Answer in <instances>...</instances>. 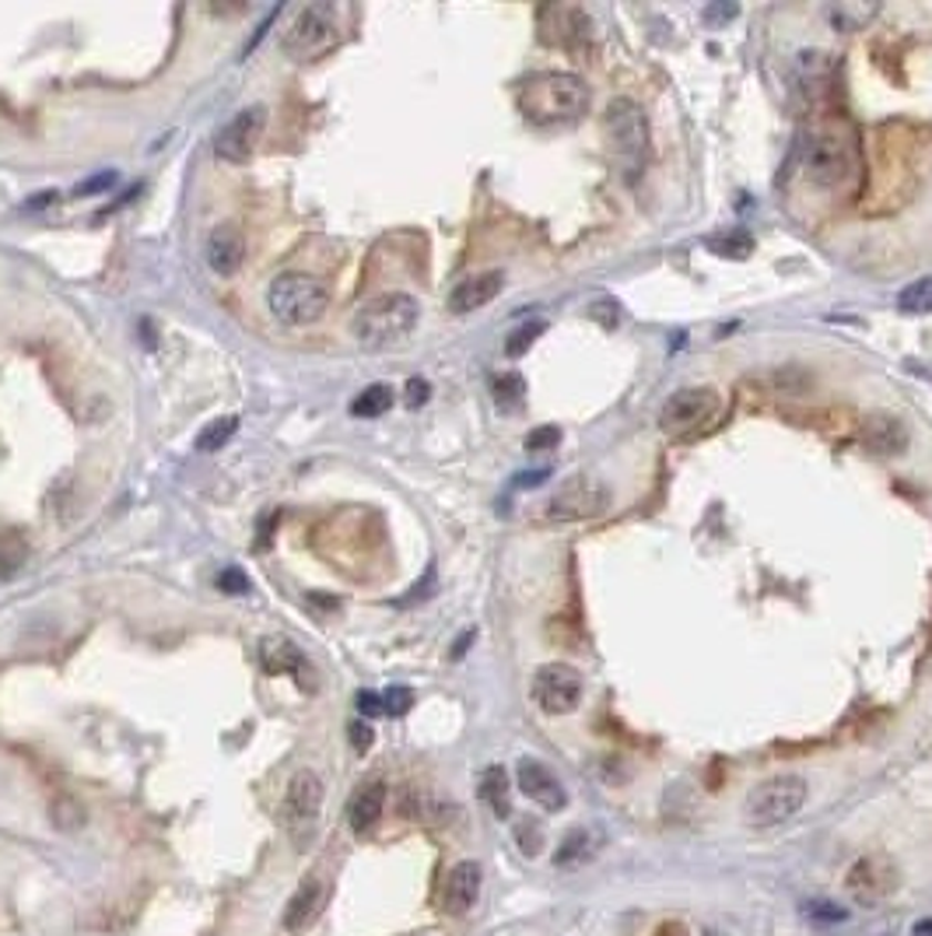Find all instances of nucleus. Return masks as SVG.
<instances>
[{
	"label": "nucleus",
	"instance_id": "obj_1",
	"mask_svg": "<svg viewBox=\"0 0 932 936\" xmlns=\"http://www.w3.org/2000/svg\"><path fill=\"white\" fill-rule=\"evenodd\" d=\"M592 92L579 74L565 71H543L519 81L516 89V105L529 123L540 126H558V123H576L589 113Z\"/></svg>",
	"mask_w": 932,
	"mask_h": 936
},
{
	"label": "nucleus",
	"instance_id": "obj_2",
	"mask_svg": "<svg viewBox=\"0 0 932 936\" xmlns=\"http://www.w3.org/2000/svg\"><path fill=\"white\" fill-rule=\"evenodd\" d=\"M421 306L407 291H386L372 299L354 319V340L365 351H390L414 333Z\"/></svg>",
	"mask_w": 932,
	"mask_h": 936
},
{
	"label": "nucleus",
	"instance_id": "obj_3",
	"mask_svg": "<svg viewBox=\"0 0 932 936\" xmlns=\"http://www.w3.org/2000/svg\"><path fill=\"white\" fill-rule=\"evenodd\" d=\"M603 126L613 155H618V165L628 179H639L642 168L649 165V152H652V131H649V116L634 99L618 95L610 99L607 113H603Z\"/></svg>",
	"mask_w": 932,
	"mask_h": 936
},
{
	"label": "nucleus",
	"instance_id": "obj_4",
	"mask_svg": "<svg viewBox=\"0 0 932 936\" xmlns=\"http://www.w3.org/2000/svg\"><path fill=\"white\" fill-rule=\"evenodd\" d=\"M267 309L284 327H312L330 309V291L309 274H278L267 288Z\"/></svg>",
	"mask_w": 932,
	"mask_h": 936
},
{
	"label": "nucleus",
	"instance_id": "obj_5",
	"mask_svg": "<svg viewBox=\"0 0 932 936\" xmlns=\"http://www.w3.org/2000/svg\"><path fill=\"white\" fill-rule=\"evenodd\" d=\"M807 779L802 775H772L765 782H757L750 796H747V821L754 827H778V824H786L793 821L799 811H802V803H807Z\"/></svg>",
	"mask_w": 932,
	"mask_h": 936
},
{
	"label": "nucleus",
	"instance_id": "obj_6",
	"mask_svg": "<svg viewBox=\"0 0 932 936\" xmlns=\"http://www.w3.org/2000/svg\"><path fill=\"white\" fill-rule=\"evenodd\" d=\"M333 47H336V8L327 4V0L306 4L294 14V21L281 39L284 56H291L294 63H312V60L327 56Z\"/></svg>",
	"mask_w": 932,
	"mask_h": 936
},
{
	"label": "nucleus",
	"instance_id": "obj_7",
	"mask_svg": "<svg viewBox=\"0 0 932 936\" xmlns=\"http://www.w3.org/2000/svg\"><path fill=\"white\" fill-rule=\"evenodd\" d=\"M852 165H856V155H852L849 137H841L835 131H820L802 144V173H807V179L820 189L841 186L849 179Z\"/></svg>",
	"mask_w": 932,
	"mask_h": 936
},
{
	"label": "nucleus",
	"instance_id": "obj_8",
	"mask_svg": "<svg viewBox=\"0 0 932 936\" xmlns=\"http://www.w3.org/2000/svg\"><path fill=\"white\" fill-rule=\"evenodd\" d=\"M898 887H901V870L887 853H866L845 874V891H849V898L856 905H880Z\"/></svg>",
	"mask_w": 932,
	"mask_h": 936
},
{
	"label": "nucleus",
	"instance_id": "obj_9",
	"mask_svg": "<svg viewBox=\"0 0 932 936\" xmlns=\"http://www.w3.org/2000/svg\"><path fill=\"white\" fill-rule=\"evenodd\" d=\"M718 411V397L712 387H687L676 390L660 411V429L670 439H687L694 432H702L705 424L715 418Z\"/></svg>",
	"mask_w": 932,
	"mask_h": 936
},
{
	"label": "nucleus",
	"instance_id": "obj_10",
	"mask_svg": "<svg viewBox=\"0 0 932 936\" xmlns=\"http://www.w3.org/2000/svg\"><path fill=\"white\" fill-rule=\"evenodd\" d=\"M320 811H323V779L315 775L312 769H299V772L291 775L288 790H284V800H281L284 832L294 842H302L312 832V824H315V817H320Z\"/></svg>",
	"mask_w": 932,
	"mask_h": 936
},
{
	"label": "nucleus",
	"instance_id": "obj_11",
	"mask_svg": "<svg viewBox=\"0 0 932 936\" xmlns=\"http://www.w3.org/2000/svg\"><path fill=\"white\" fill-rule=\"evenodd\" d=\"M263 131H267V105H246L242 113H236L221 126L218 144H215L218 158L228 165H246L257 155Z\"/></svg>",
	"mask_w": 932,
	"mask_h": 936
},
{
	"label": "nucleus",
	"instance_id": "obj_12",
	"mask_svg": "<svg viewBox=\"0 0 932 936\" xmlns=\"http://www.w3.org/2000/svg\"><path fill=\"white\" fill-rule=\"evenodd\" d=\"M534 701L547 716H568L582 701V673L568 664H547L534 677Z\"/></svg>",
	"mask_w": 932,
	"mask_h": 936
},
{
	"label": "nucleus",
	"instance_id": "obj_13",
	"mask_svg": "<svg viewBox=\"0 0 932 936\" xmlns=\"http://www.w3.org/2000/svg\"><path fill=\"white\" fill-rule=\"evenodd\" d=\"M607 505H610L607 484L592 481V477H579V481L565 484L561 492L547 502V520L579 523V520H589V516H600Z\"/></svg>",
	"mask_w": 932,
	"mask_h": 936
},
{
	"label": "nucleus",
	"instance_id": "obj_14",
	"mask_svg": "<svg viewBox=\"0 0 932 936\" xmlns=\"http://www.w3.org/2000/svg\"><path fill=\"white\" fill-rule=\"evenodd\" d=\"M516 782H519L522 796L534 800L540 811H547V814H558V811H565V806H568V793H565L561 779L550 772L543 761H537V758H522L516 764Z\"/></svg>",
	"mask_w": 932,
	"mask_h": 936
},
{
	"label": "nucleus",
	"instance_id": "obj_15",
	"mask_svg": "<svg viewBox=\"0 0 932 936\" xmlns=\"http://www.w3.org/2000/svg\"><path fill=\"white\" fill-rule=\"evenodd\" d=\"M540 35L550 47L579 50L589 39V18L579 8H543L540 11Z\"/></svg>",
	"mask_w": 932,
	"mask_h": 936
},
{
	"label": "nucleus",
	"instance_id": "obj_16",
	"mask_svg": "<svg viewBox=\"0 0 932 936\" xmlns=\"http://www.w3.org/2000/svg\"><path fill=\"white\" fill-rule=\"evenodd\" d=\"M480 881H484L480 863H474V860L456 863L446 874V884H442V908H446L449 916H466L480 898Z\"/></svg>",
	"mask_w": 932,
	"mask_h": 936
},
{
	"label": "nucleus",
	"instance_id": "obj_17",
	"mask_svg": "<svg viewBox=\"0 0 932 936\" xmlns=\"http://www.w3.org/2000/svg\"><path fill=\"white\" fill-rule=\"evenodd\" d=\"M207 264L215 274H221V278H231V274H239L242 260H246V236H242V228L239 225H215L210 228V236H207Z\"/></svg>",
	"mask_w": 932,
	"mask_h": 936
},
{
	"label": "nucleus",
	"instance_id": "obj_18",
	"mask_svg": "<svg viewBox=\"0 0 932 936\" xmlns=\"http://www.w3.org/2000/svg\"><path fill=\"white\" fill-rule=\"evenodd\" d=\"M505 288V274L501 270H484V274H474V278H466L453 288L449 295V312L456 316H466V312H477L484 309L487 302H495L498 295Z\"/></svg>",
	"mask_w": 932,
	"mask_h": 936
},
{
	"label": "nucleus",
	"instance_id": "obj_19",
	"mask_svg": "<svg viewBox=\"0 0 932 936\" xmlns=\"http://www.w3.org/2000/svg\"><path fill=\"white\" fill-rule=\"evenodd\" d=\"M386 811V782H365L362 790H358L348 803V824H351V832L354 835H369L372 827L379 824V817H383Z\"/></svg>",
	"mask_w": 932,
	"mask_h": 936
},
{
	"label": "nucleus",
	"instance_id": "obj_20",
	"mask_svg": "<svg viewBox=\"0 0 932 936\" xmlns=\"http://www.w3.org/2000/svg\"><path fill=\"white\" fill-rule=\"evenodd\" d=\"M862 445L870 453L877 456H898L904 453V445H908V432H904V424L891 414H873V418H866L862 424Z\"/></svg>",
	"mask_w": 932,
	"mask_h": 936
},
{
	"label": "nucleus",
	"instance_id": "obj_21",
	"mask_svg": "<svg viewBox=\"0 0 932 936\" xmlns=\"http://www.w3.org/2000/svg\"><path fill=\"white\" fill-rule=\"evenodd\" d=\"M260 664L267 673H294L299 677V685L306 688V677H309V664L306 656L299 652V646L291 642V638H263L260 646Z\"/></svg>",
	"mask_w": 932,
	"mask_h": 936
},
{
	"label": "nucleus",
	"instance_id": "obj_22",
	"mask_svg": "<svg viewBox=\"0 0 932 936\" xmlns=\"http://www.w3.org/2000/svg\"><path fill=\"white\" fill-rule=\"evenodd\" d=\"M320 902H323L320 884H315V881H306L299 891H294V898H291V902H288V908H284V929H291V933L306 929V926L312 923L315 912H320Z\"/></svg>",
	"mask_w": 932,
	"mask_h": 936
},
{
	"label": "nucleus",
	"instance_id": "obj_23",
	"mask_svg": "<svg viewBox=\"0 0 932 936\" xmlns=\"http://www.w3.org/2000/svg\"><path fill=\"white\" fill-rule=\"evenodd\" d=\"M477 793L480 800L491 806L495 817H508L512 814V796H508V772L501 769V764H491V769H484L480 782H477Z\"/></svg>",
	"mask_w": 932,
	"mask_h": 936
},
{
	"label": "nucleus",
	"instance_id": "obj_24",
	"mask_svg": "<svg viewBox=\"0 0 932 936\" xmlns=\"http://www.w3.org/2000/svg\"><path fill=\"white\" fill-rule=\"evenodd\" d=\"M390 408H393V390L386 387V382H372V387H365L362 393L354 397L351 414L354 418H379V414H386Z\"/></svg>",
	"mask_w": 932,
	"mask_h": 936
},
{
	"label": "nucleus",
	"instance_id": "obj_25",
	"mask_svg": "<svg viewBox=\"0 0 932 936\" xmlns=\"http://www.w3.org/2000/svg\"><path fill=\"white\" fill-rule=\"evenodd\" d=\"M708 249L718 253V257L726 260H747L754 253V236L744 228H733V232H718V236L708 239Z\"/></svg>",
	"mask_w": 932,
	"mask_h": 936
},
{
	"label": "nucleus",
	"instance_id": "obj_26",
	"mask_svg": "<svg viewBox=\"0 0 932 936\" xmlns=\"http://www.w3.org/2000/svg\"><path fill=\"white\" fill-rule=\"evenodd\" d=\"M491 397L501 411H516L526 400V379L519 372H501L491 379Z\"/></svg>",
	"mask_w": 932,
	"mask_h": 936
},
{
	"label": "nucleus",
	"instance_id": "obj_27",
	"mask_svg": "<svg viewBox=\"0 0 932 936\" xmlns=\"http://www.w3.org/2000/svg\"><path fill=\"white\" fill-rule=\"evenodd\" d=\"M898 309L904 316H929L932 312V274H929V278L912 281L898 295Z\"/></svg>",
	"mask_w": 932,
	"mask_h": 936
},
{
	"label": "nucleus",
	"instance_id": "obj_28",
	"mask_svg": "<svg viewBox=\"0 0 932 936\" xmlns=\"http://www.w3.org/2000/svg\"><path fill=\"white\" fill-rule=\"evenodd\" d=\"M239 432V418H218V421H210L207 429L197 435V450L200 453H215L221 450V445H228L231 439H236Z\"/></svg>",
	"mask_w": 932,
	"mask_h": 936
},
{
	"label": "nucleus",
	"instance_id": "obj_29",
	"mask_svg": "<svg viewBox=\"0 0 932 936\" xmlns=\"http://www.w3.org/2000/svg\"><path fill=\"white\" fill-rule=\"evenodd\" d=\"M589 856H592L589 832H582V827H576V832H571V835H565L561 848L555 853V863H558V866H576V863H582V860H589Z\"/></svg>",
	"mask_w": 932,
	"mask_h": 936
},
{
	"label": "nucleus",
	"instance_id": "obj_30",
	"mask_svg": "<svg viewBox=\"0 0 932 936\" xmlns=\"http://www.w3.org/2000/svg\"><path fill=\"white\" fill-rule=\"evenodd\" d=\"M543 330H547L543 319H534V323H526V327L512 330V333H508V340H505V354H508V358H522L529 348H534V340H537Z\"/></svg>",
	"mask_w": 932,
	"mask_h": 936
},
{
	"label": "nucleus",
	"instance_id": "obj_31",
	"mask_svg": "<svg viewBox=\"0 0 932 936\" xmlns=\"http://www.w3.org/2000/svg\"><path fill=\"white\" fill-rule=\"evenodd\" d=\"M50 817H53L56 827H77V824H84V811H81L74 800H68V796L56 800V803L50 806Z\"/></svg>",
	"mask_w": 932,
	"mask_h": 936
},
{
	"label": "nucleus",
	"instance_id": "obj_32",
	"mask_svg": "<svg viewBox=\"0 0 932 936\" xmlns=\"http://www.w3.org/2000/svg\"><path fill=\"white\" fill-rule=\"evenodd\" d=\"M561 442V429H555V424H543V429H534L526 435V450L529 453H543V450H555V445Z\"/></svg>",
	"mask_w": 932,
	"mask_h": 936
},
{
	"label": "nucleus",
	"instance_id": "obj_33",
	"mask_svg": "<svg viewBox=\"0 0 932 936\" xmlns=\"http://www.w3.org/2000/svg\"><path fill=\"white\" fill-rule=\"evenodd\" d=\"M411 706H414V691L411 688H390L383 695V712L386 716H404V712H411Z\"/></svg>",
	"mask_w": 932,
	"mask_h": 936
},
{
	"label": "nucleus",
	"instance_id": "obj_34",
	"mask_svg": "<svg viewBox=\"0 0 932 936\" xmlns=\"http://www.w3.org/2000/svg\"><path fill=\"white\" fill-rule=\"evenodd\" d=\"M516 835H519V845H522V853L526 856H537L540 853V845H543V832L534 824V821H519L516 824Z\"/></svg>",
	"mask_w": 932,
	"mask_h": 936
},
{
	"label": "nucleus",
	"instance_id": "obj_35",
	"mask_svg": "<svg viewBox=\"0 0 932 936\" xmlns=\"http://www.w3.org/2000/svg\"><path fill=\"white\" fill-rule=\"evenodd\" d=\"M218 589L228 593V597H242V593H249V579H246V572L239 568H221V576H218Z\"/></svg>",
	"mask_w": 932,
	"mask_h": 936
},
{
	"label": "nucleus",
	"instance_id": "obj_36",
	"mask_svg": "<svg viewBox=\"0 0 932 936\" xmlns=\"http://www.w3.org/2000/svg\"><path fill=\"white\" fill-rule=\"evenodd\" d=\"M807 916H810L814 923H841L845 916H849V912L835 908L831 902H810V905H807Z\"/></svg>",
	"mask_w": 932,
	"mask_h": 936
},
{
	"label": "nucleus",
	"instance_id": "obj_37",
	"mask_svg": "<svg viewBox=\"0 0 932 936\" xmlns=\"http://www.w3.org/2000/svg\"><path fill=\"white\" fill-rule=\"evenodd\" d=\"M348 733H351V748H354V751H362V754H365V751L372 748V740H375L372 727H369V722H362V719H358V722H351V727H348Z\"/></svg>",
	"mask_w": 932,
	"mask_h": 936
},
{
	"label": "nucleus",
	"instance_id": "obj_38",
	"mask_svg": "<svg viewBox=\"0 0 932 936\" xmlns=\"http://www.w3.org/2000/svg\"><path fill=\"white\" fill-rule=\"evenodd\" d=\"M428 397H432L428 379H411V382H407V397H404L407 408H425Z\"/></svg>",
	"mask_w": 932,
	"mask_h": 936
},
{
	"label": "nucleus",
	"instance_id": "obj_39",
	"mask_svg": "<svg viewBox=\"0 0 932 936\" xmlns=\"http://www.w3.org/2000/svg\"><path fill=\"white\" fill-rule=\"evenodd\" d=\"M358 712L362 716H383V695H372V691H358Z\"/></svg>",
	"mask_w": 932,
	"mask_h": 936
},
{
	"label": "nucleus",
	"instance_id": "obj_40",
	"mask_svg": "<svg viewBox=\"0 0 932 936\" xmlns=\"http://www.w3.org/2000/svg\"><path fill=\"white\" fill-rule=\"evenodd\" d=\"M592 316H600V319H603V327H618L621 309H618V302H613V299H603V302L592 306Z\"/></svg>",
	"mask_w": 932,
	"mask_h": 936
},
{
	"label": "nucleus",
	"instance_id": "obj_41",
	"mask_svg": "<svg viewBox=\"0 0 932 936\" xmlns=\"http://www.w3.org/2000/svg\"><path fill=\"white\" fill-rule=\"evenodd\" d=\"M652 936H687V929H684V923H663Z\"/></svg>",
	"mask_w": 932,
	"mask_h": 936
},
{
	"label": "nucleus",
	"instance_id": "obj_42",
	"mask_svg": "<svg viewBox=\"0 0 932 936\" xmlns=\"http://www.w3.org/2000/svg\"><path fill=\"white\" fill-rule=\"evenodd\" d=\"M543 477H547V471H540V474H522L516 484H519V487H534V484H540Z\"/></svg>",
	"mask_w": 932,
	"mask_h": 936
},
{
	"label": "nucleus",
	"instance_id": "obj_43",
	"mask_svg": "<svg viewBox=\"0 0 932 936\" xmlns=\"http://www.w3.org/2000/svg\"><path fill=\"white\" fill-rule=\"evenodd\" d=\"M915 936H932V919H922V923L915 926Z\"/></svg>",
	"mask_w": 932,
	"mask_h": 936
},
{
	"label": "nucleus",
	"instance_id": "obj_44",
	"mask_svg": "<svg viewBox=\"0 0 932 936\" xmlns=\"http://www.w3.org/2000/svg\"><path fill=\"white\" fill-rule=\"evenodd\" d=\"M708 936H715V933H708Z\"/></svg>",
	"mask_w": 932,
	"mask_h": 936
}]
</instances>
